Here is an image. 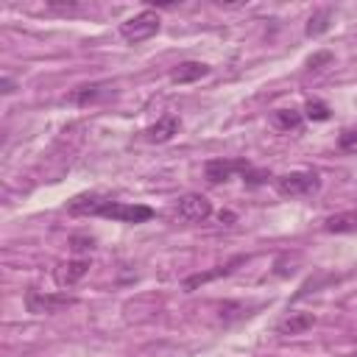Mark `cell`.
I'll return each mask as SVG.
<instances>
[{
  "label": "cell",
  "instance_id": "cell-1",
  "mask_svg": "<svg viewBox=\"0 0 357 357\" xmlns=\"http://www.w3.org/2000/svg\"><path fill=\"white\" fill-rule=\"evenodd\" d=\"M70 215H95V218H106V220H117V223H145L153 218V209L145 204H123V201H112L106 195H78L67 204Z\"/></svg>",
  "mask_w": 357,
  "mask_h": 357
},
{
  "label": "cell",
  "instance_id": "cell-2",
  "mask_svg": "<svg viewBox=\"0 0 357 357\" xmlns=\"http://www.w3.org/2000/svg\"><path fill=\"white\" fill-rule=\"evenodd\" d=\"M276 192L282 198H304V195H315L321 187V178L315 170H293L284 176H276L273 181Z\"/></svg>",
  "mask_w": 357,
  "mask_h": 357
},
{
  "label": "cell",
  "instance_id": "cell-3",
  "mask_svg": "<svg viewBox=\"0 0 357 357\" xmlns=\"http://www.w3.org/2000/svg\"><path fill=\"white\" fill-rule=\"evenodd\" d=\"M159 33V14L153 8H145L134 17H128L123 25H120V36L128 42V45H139L151 36Z\"/></svg>",
  "mask_w": 357,
  "mask_h": 357
},
{
  "label": "cell",
  "instance_id": "cell-4",
  "mask_svg": "<svg viewBox=\"0 0 357 357\" xmlns=\"http://www.w3.org/2000/svg\"><path fill=\"white\" fill-rule=\"evenodd\" d=\"M78 298L75 296H67V293H42L36 287H28L25 290V307L28 312L33 315H53L64 307H73Z\"/></svg>",
  "mask_w": 357,
  "mask_h": 357
},
{
  "label": "cell",
  "instance_id": "cell-5",
  "mask_svg": "<svg viewBox=\"0 0 357 357\" xmlns=\"http://www.w3.org/2000/svg\"><path fill=\"white\" fill-rule=\"evenodd\" d=\"M248 170H251V162H248V159H209V162L204 165V176H206V181H212V184L229 181V178H234L237 173L245 176Z\"/></svg>",
  "mask_w": 357,
  "mask_h": 357
},
{
  "label": "cell",
  "instance_id": "cell-6",
  "mask_svg": "<svg viewBox=\"0 0 357 357\" xmlns=\"http://www.w3.org/2000/svg\"><path fill=\"white\" fill-rule=\"evenodd\" d=\"M176 215L187 223H198V220H206L212 215V204L201 195V192H187L178 198L176 204Z\"/></svg>",
  "mask_w": 357,
  "mask_h": 357
},
{
  "label": "cell",
  "instance_id": "cell-7",
  "mask_svg": "<svg viewBox=\"0 0 357 357\" xmlns=\"http://www.w3.org/2000/svg\"><path fill=\"white\" fill-rule=\"evenodd\" d=\"M89 271V259H70V262H59L53 271V279L59 287H73L78 279H84Z\"/></svg>",
  "mask_w": 357,
  "mask_h": 357
},
{
  "label": "cell",
  "instance_id": "cell-8",
  "mask_svg": "<svg viewBox=\"0 0 357 357\" xmlns=\"http://www.w3.org/2000/svg\"><path fill=\"white\" fill-rule=\"evenodd\" d=\"M178 128H181V120L176 114H165L162 120H156L153 126H148L142 131V139L145 142H167L173 134H178Z\"/></svg>",
  "mask_w": 357,
  "mask_h": 357
},
{
  "label": "cell",
  "instance_id": "cell-9",
  "mask_svg": "<svg viewBox=\"0 0 357 357\" xmlns=\"http://www.w3.org/2000/svg\"><path fill=\"white\" fill-rule=\"evenodd\" d=\"M109 92H114V84H109V81H95V84H84V86H78V89L70 95V100H73L75 106H89V103L106 98Z\"/></svg>",
  "mask_w": 357,
  "mask_h": 357
},
{
  "label": "cell",
  "instance_id": "cell-10",
  "mask_svg": "<svg viewBox=\"0 0 357 357\" xmlns=\"http://www.w3.org/2000/svg\"><path fill=\"white\" fill-rule=\"evenodd\" d=\"M204 75H209V64H204V61H181V64H176V70H170L173 84H192Z\"/></svg>",
  "mask_w": 357,
  "mask_h": 357
},
{
  "label": "cell",
  "instance_id": "cell-11",
  "mask_svg": "<svg viewBox=\"0 0 357 357\" xmlns=\"http://www.w3.org/2000/svg\"><path fill=\"white\" fill-rule=\"evenodd\" d=\"M324 231H329V234H354L357 231V209L329 215L324 220Z\"/></svg>",
  "mask_w": 357,
  "mask_h": 357
},
{
  "label": "cell",
  "instance_id": "cell-12",
  "mask_svg": "<svg viewBox=\"0 0 357 357\" xmlns=\"http://www.w3.org/2000/svg\"><path fill=\"white\" fill-rule=\"evenodd\" d=\"M315 324L312 312H290L287 318H282L276 324V335H301Z\"/></svg>",
  "mask_w": 357,
  "mask_h": 357
},
{
  "label": "cell",
  "instance_id": "cell-13",
  "mask_svg": "<svg viewBox=\"0 0 357 357\" xmlns=\"http://www.w3.org/2000/svg\"><path fill=\"white\" fill-rule=\"evenodd\" d=\"M243 262V257H234L231 262H226V265H218V268H212V271H204V273H195V276H187L184 279V290L190 293V290H195L198 284H206V282H212V279H218V276H226V273H231L234 271V265H240Z\"/></svg>",
  "mask_w": 357,
  "mask_h": 357
},
{
  "label": "cell",
  "instance_id": "cell-14",
  "mask_svg": "<svg viewBox=\"0 0 357 357\" xmlns=\"http://www.w3.org/2000/svg\"><path fill=\"white\" fill-rule=\"evenodd\" d=\"M301 120H304V114L298 109H276L273 112V123L282 131H296L301 126Z\"/></svg>",
  "mask_w": 357,
  "mask_h": 357
},
{
  "label": "cell",
  "instance_id": "cell-15",
  "mask_svg": "<svg viewBox=\"0 0 357 357\" xmlns=\"http://www.w3.org/2000/svg\"><path fill=\"white\" fill-rule=\"evenodd\" d=\"M329 20H332V8H318V11H312V17H310L304 33H307V36H321V33L329 28Z\"/></svg>",
  "mask_w": 357,
  "mask_h": 357
},
{
  "label": "cell",
  "instance_id": "cell-16",
  "mask_svg": "<svg viewBox=\"0 0 357 357\" xmlns=\"http://www.w3.org/2000/svg\"><path fill=\"white\" fill-rule=\"evenodd\" d=\"M304 117H310V120H329L332 112H329V106H326L324 100H307V106H304Z\"/></svg>",
  "mask_w": 357,
  "mask_h": 357
},
{
  "label": "cell",
  "instance_id": "cell-17",
  "mask_svg": "<svg viewBox=\"0 0 357 357\" xmlns=\"http://www.w3.org/2000/svg\"><path fill=\"white\" fill-rule=\"evenodd\" d=\"M268 178H271V173H268V170H254V167H251V170H248V173L243 176V181H245L248 187H257V184H265Z\"/></svg>",
  "mask_w": 357,
  "mask_h": 357
},
{
  "label": "cell",
  "instance_id": "cell-18",
  "mask_svg": "<svg viewBox=\"0 0 357 357\" xmlns=\"http://www.w3.org/2000/svg\"><path fill=\"white\" fill-rule=\"evenodd\" d=\"M337 145H340L343 151H351V148H357V128H349V131H343V134H340V139H337Z\"/></svg>",
  "mask_w": 357,
  "mask_h": 357
},
{
  "label": "cell",
  "instance_id": "cell-19",
  "mask_svg": "<svg viewBox=\"0 0 357 357\" xmlns=\"http://www.w3.org/2000/svg\"><path fill=\"white\" fill-rule=\"evenodd\" d=\"M329 61H332V53H329V50H324V53L310 56V59H307V67H310V70H318L321 64H329Z\"/></svg>",
  "mask_w": 357,
  "mask_h": 357
},
{
  "label": "cell",
  "instance_id": "cell-20",
  "mask_svg": "<svg viewBox=\"0 0 357 357\" xmlns=\"http://www.w3.org/2000/svg\"><path fill=\"white\" fill-rule=\"evenodd\" d=\"M70 243H73V248H75V251H84V248H92V245H95V243H92V240H86V237H73Z\"/></svg>",
  "mask_w": 357,
  "mask_h": 357
},
{
  "label": "cell",
  "instance_id": "cell-21",
  "mask_svg": "<svg viewBox=\"0 0 357 357\" xmlns=\"http://www.w3.org/2000/svg\"><path fill=\"white\" fill-rule=\"evenodd\" d=\"M14 92V81L11 78H3V95H11Z\"/></svg>",
  "mask_w": 357,
  "mask_h": 357
},
{
  "label": "cell",
  "instance_id": "cell-22",
  "mask_svg": "<svg viewBox=\"0 0 357 357\" xmlns=\"http://www.w3.org/2000/svg\"><path fill=\"white\" fill-rule=\"evenodd\" d=\"M223 220H229V223H231V220H234V215H231V212H220V223H223Z\"/></svg>",
  "mask_w": 357,
  "mask_h": 357
}]
</instances>
